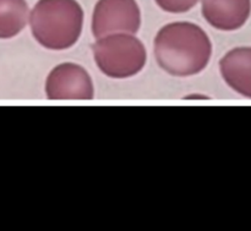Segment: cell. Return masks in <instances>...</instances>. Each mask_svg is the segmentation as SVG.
<instances>
[{"label": "cell", "mask_w": 251, "mask_h": 231, "mask_svg": "<svg viewBox=\"0 0 251 231\" xmlns=\"http://www.w3.org/2000/svg\"><path fill=\"white\" fill-rule=\"evenodd\" d=\"M29 24L42 46L64 50L80 38L83 10L76 0H39L29 14Z\"/></svg>", "instance_id": "2"}, {"label": "cell", "mask_w": 251, "mask_h": 231, "mask_svg": "<svg viewBox=\"0 0 251 231\" xmlns=\"http://www.w3.org/2000/svg\"><path fill=\"white\" fill-rule=\"evenodd\" d=\"M202 16L220 31H235L251 14V0H202Z\"/></svg>", "instance_id": "6"}, {"label": "cell", "mask_w": 251, "mask_h": 231, "mask_svg": "<svg viewBox=\"0 0 251 231\" xmlns=\"http://www.w3.org/2000/svg\"><path fill=\"white\" fill-rule=\"evenodd\" d=\"M28 5L26 0H0V38H12L27 24Z\"/></svg>", "instance_id": "8"}, {"label": "cell", "mask_w": 251, "mask_h": 231, "mask_svg": "<svg viewBox=\"0 0 251 231\" xmlns=\"http://www.w3.org/2000/svg\"><path fill=\"white\" fill-rule=\"evenodd\" d=\"M141 24L136 0H98L92 15V33L96 39L114 33L135 34Z\"/></svg>", "instance_id": "4"}, {"label": "cell", "mask_w": 251, "mask_h": 231, "mask_svg": "<svg viewBox=\"0 0 251 231\" xmlns=\"http://www.w3.org/2000/svg\"><path fill=\"white\" fill-rule=\"evenodd\" d=\"M98 69L112 78L135 76L146 64V49L140 39L130 33H114L102 37L92 46Z\"/></svg>", "instance_id": "3"}, {"label": "cell", "mask_w": 251, "mask_h": 231, "mask_svg": "<svg viewBox=\"0 0 251 231\" xmlns=\"http://www.w3.org/2000/svg\"><path fill=\"white\" fill-rule=\"evenodd\" d=\"M212 55V43L200 26L173 22L162 27L154 38L158 65L172 76L186 77L205 70Z\"/></svg>", "instance_id": "1"}, {"label": "cell", "mask_w": 251, "mask_h": 231, "mask_svg": "<svg viewBox=\"0 0 251 231\" xmlns=\"http://www.w3.org/2000/svg\"><path fill=\"white\" fill-rule=\"evenodd\" d=\"M162 10L171 14L188 12L198 4L199 0H154Z\"/></svg>", "instance_id": "9"}, {"label": "cell", "mask_w": 251, "mask_h": 231, "mask_svg": "<svg viewBox=\"0 0 251 231\" xmlns=\"http://www.w3.org/2000/svg\"><path fill=\"white\" fill-rule=\"evenodd\" d=\"M223 80L232 90L251 99V46L228 51L220 61Z\"/></svg>", "instance_id": "7"}, {"label": "cell", "mask_w": 251, "mask_h": 231, "mask_svg": "<svg viewBox=\"0 0 251 231\" xmlns=\"http://www.w3.org/2000/svg\"><path fill=\"white\" fill-rule=\"evenodd\" d=\"M46 94L50 100H91L95 97V87L82 66L63 63L47 77Z\"/></svg>", "instance_id": "5"}]
</instances>
